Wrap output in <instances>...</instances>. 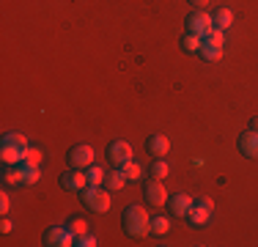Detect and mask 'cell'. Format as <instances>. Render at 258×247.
Wrapping results in <instances>:
<instances>
[{
  "label": "cell",
  "mask_w": 258,
  "mask_h": 247,
  "mask_svg": "<svg viewBox=\"0 0 258 247\" xmlns=\"http://www.w3.org/2000/svg\"><path fill=\"white\" fill-rule=\"evenodd\" d=\"M39 178H41L39 165H25V162L11 165V170L3 173V181L6 184H22V187H30V184H36Z\"/></svg>",
  "instance_id": "3"
},
{
  "label": "cell",
  "mask_w": 258,
  "mask_h": 247,
  "mask_svg": "<svg viewBox=\"0 0 258 247\" xmlns=\"http://www.w3.org/2000/svg\"><path fill=\"white\" fill-rule=\"evenodd\" d=\"M146 198H149L151 206H162V203H168V190L162 187L159 178H154V181L146 184Z\"/></svg>",
  "instance_id": "11"
},
{
  "label": "cell",
  "mask_w": 258,
  "mask_h": 247,
  "mask_svg": "<svg viewBox=\"0 0 258 247\" xmlns=\"http://www.w3.org/2000/svg\"><path fill=\"white\" fill-rule=\"evenodd\" d=\"M25 151H28V138L22 132H9L0 143V159L6 165H20L25 162Z\"/></svg>",
  "instance_id": "1"
},
{
  "label": "cell",
  "mask_w": 258,
  "mask_h": 247,
  "mask_svg": "<svg viewBox=\"0 0 258 247\" xmlns=\"http://www.w3.org/2000/svg\"><path fill=\"white\" fill-rule=\"evenodd\" d=\"M107 157H110V162H115L121 168L124 162L132 159V146H129L126 140H115V143H110V148H107Z\"/></svg>",
  "instance_id": "9"
},
{
  "label": "cell",
  "mask_w": 258,
  "mask_h": 247,
  "mask_svg": "<svg viewBox=\"0 0 258 247\" xmlns=\"http://www.w3.org/2000/svg\"><path fill=\"white\" fill-rule=\"evenodd\" d=\"M146 148H149V154H154L157 159H165V154H170V140L157 132V135H151V138L146 140Z\"/></svg>",
  "instance_id": "10"
},
{
  "label": "cell",
  "mask_w": 258,
  "mask_h": 247,
  "mask_svg": "<svg viewBox=\"0 0 258 247\" xmlns=\"http://www.w3.org/2000/svg\"><path fill=\"white\" fill-rule=\"evenodd\" d=\"M124 181H126V176L121 170H110L107 176H104V187H107L110 193H118V190L124 187Z\"/></svg>",
  "instance_id": "15"
},
{
  "label": "cell",
  "mask_w": 258,
  "mask_h": 247,
  "mask_svg": "<svg viewBox=\"0 0 258 247\" xmlns=\"http://www.w3.org/2000/svg\"><path fill=\"white\" fill-rule=\"evenodd\" d=\"M121 173L126 176V181H138V178L143 176V168H140V165L135 162V159H129V162L121 165Z\"/></svg>",
  "instance_id": "17"
},
{
  "label": "cell",
  "mask_w": 258,
  "mask_h": 247,
  "mask_svg": "<svg viewBox=\"0 0 258 247\" xmlns=\"http://www.w3.org/2000/svg\"><path fill=\"white\" fill-rule=\"evenodd\" d=\"M231 22H233L231 9H217V11H214V28L225 30V28H231Z\"/></svg>",
  "instance_id": "18"
},
{
  "label": "cell",
  "mask_w": 258,
  "mask_h": 247,
  "mask_svg": "<svg viewBox=\"0 0 258 247\" xmlns=\"http://www.w3.org/2000/svg\"><path fill=\"white\" fill-rule=\"evenodd\" d=\"M187 217H189V222H192V225L201 228V225H206V222L212 220V209H206V206H201V203H195V206L189 209Z\"/></svg>",
  "instance_id": "14"
},
{
  "label": "cell",
  "mask_w": 258,
  "mask_h": 247,
  "mask_svg": "<svg viewBox=\"0 0 258 247\" xmlns=\"http://www.w3.org/2000/svg\"><path fill=\"white\" fill-rule=\"evenodd\" d=\"M181 47H184V52H201L204 39H201V36H195V33H187V36L181 39Z\"/></svg>",
  "instance_id": "19"
},
{
  "label": "cell",
  "mask_w": 258,
  "mask_h": 247,
  "mask_svg": "<svg viewBox=\"0 0 258 247\" xmlns=\"http://www.w3.org/2000/svg\"><path fill=\"white\" fill-rule=\"evenodd\" d=\"M66 228H69V231L75 233V239H77V236H83V233H88V222H85L83 217H72Z\"/></svg>",
  "instance_id": "22"
},
{
  "label": "cell",
  "mask_w": 258,
  "mask_h": 247,
  "mask_svg": "<svg viewBox=\"0 0 258 247\" xmlns=\"http://www.w3.org/2000/svg\"><path fill=\"white\" fill-rule=\"evenodd\" d=\"M11 228H14V222H11L9 217H3V222H0V231H3V233H9Z\"/></svg>",
  "instance_id": "28"
},
{
  "label": "cell",
  "mask_w": 258,
  "mask_h": 247,
  "mask_svg": "<svg viewBox=\"0 0 258 247\" xmlns=\"http://www.w3.org/2000/svg\"><path fill=\"white\" fill-rule=\"evenodd\" d=\"M121 220H124V231L129 236H146V233L151 231V217L149 212H146L143 206H126L124 214H121Z\"/></svg>",
  "instance_id": "2"
},
{
  "label": "cell",
  "mask_w": 258,
  "mask_h": 247,
  "mask_svg": "<svg viewBox=\"0 0 258 247\" xmlns=\"http://www.w3.org/2000/svg\"><path fill=\"white\" fill-rule=\"evenodd\" d=\"M77 247H96V236H91V233H83V236L75 239Z\"/></svg>",
  "instance_id": "25"
},
{
  "label": "cell",
  "mask_w": 258,
  "mask_h": 247,
  "mask_svg": "<svg viewBox=\"0 0 258 247\" xmlns=\"http://www.w3.org/2000/svg\"><path fill=\"white\" fill-rule=\"evenodd\" d=\"M239 151L250 159H258V132H253V129L244 132L242 138H239Z\"/></svg>",
  "instance_id": "12"
},
{
  "label": "cell",
  "mask_w": 258,
  "mask_h": 247,
  "mask_svg": "<svg viewBox=\"0 0 258 247\" xmlns=\"http://www.w3.org/2000/svg\"><path fill=\"white\" fill-rule=\"evenodd\" d=\"M41 148H30L28 146V151H25V165H41Z\"/></svg>",
  "instance_id": "24"
},
{
  "label": "cell",
  "mask_w": 258,
  "mask_h": 247,
  "mask_svg": "<svg viewBox=\"0 0 258 247\" xmlns=\"http://www.w3.org/2000/svg\"><path fill=\"white\" fill-rule=\"evenodd\" d=\"M168 173H170V168H168V162H165V159H157V162L151 165V176L159 178V181H162V178L168 176Z\"/></svg>",
  "instance_id": "23"
},
{
  "label": "cell",
  "mask_w": 258,
  "mask_h": 247,
  "mask_svg": "<svg viewBox=\"0 0 258 247\" xmlns=\"http://www.w3.org/2000/svg\"><path fill=\"white\" fill-rule=\"evenodd\" d=\"M206 39H209V41H214V44H220V47L225 44V33H223V30H220V28H214L212 33L206 36Z\"/></svg>",
  "instance_id": "26"
},
{
  "label": "cell",
  "mask_w": 258,
  "mask_h": 247,
  "mask_svg": "<svg viewBox=\"0 0 258 247\" xmlns=\"http://www.w3.org/2000/svg\"><path fill=\"white\" fill-rule=\"evenodd\" d=\"M192 206H195V201H192L189 195H184V193H179V195L170 198V212H173L176 217H187Z\"/></svg>",
  "instance_id": "13"
},
{
  "label": "cell",
  "mask_w": 258,
  "mask_h": 247,
  "mask_svg": "<svg viewBox=\"0 0 258 247\" xmlns=\"http://www.w3.org/2000/svg\"><path fill=\"white\" fill-rule=\"evenodd\" d=\"M189 3H192V6H198V9H206V6L212 3V0H189Z\"/></svg>",
  "instance_id": "30"
},
{
  "label": "cell",
  "mask_w": 258,
  "mask_h": 247,
  "mask_svg": "<svg viewBox=\"0 0 258 247\" xmlns=\"http://www.w3.org/2000/svg\"><path fill=\"white\" fill-rule=\"evenodd\" d=\"M187 28H189V33H195V36H201V39H206V36L214 30V17L206 14L204 9H198L195 14H189Z\"/></svg>",
  "instance_id": "5"
},
{
  "label": "cell",
  "mask_w": 258,
  "mask_h": 247,
  "mask_svg": "<svg viewBox=\"0 0 258 247\" xmlns=\"http://www.w3.org/2000/svg\"><path fill=\"white\" fill-rule=\"evenodd\" d=\"M60 184H63L66 190H72V193H83L85 187H88V173L85 170H66V173H60Z\"/></svg>",
  "instance_id": "8"
},
{
  "label": "cell",
  "mask_w": 258,
  "mask_h": 247,
  "mask_svg": "<svg viewBox=\"0 0 258 247\" xmlns=\"http://www.w3.org/2000/svg\"><path fill=\"white\" fill-rule=\"evenodd\" d=\"M250 129H253V132H258V115H255L253 121H250Z\"/></svg>",
  "instance_id": "31"
},
{
  "label": "cell",
  "mask_w": 258,
  "mask_h": 247,
  "mask_svg": "<svg viewBox=\"0 0 258 247\" xmlns=\"http://www.w3.org/2000/svg\"><path fill=\"white\" fill-rule=\"evenodd\" d=\"M198 203H201V206H206V209H214L212 198H198Z\"/></svg>",
  "instance_id": "29"
},
{
  "label": "cell",
  "mask_w": 258,
  "mask_h": 247,
  "mask_svg": "<svg viewBox=\"0 0 258 247\" xmlns=\"http://www.w3.org/2000/svg\"><path fill=\"white\" fill-rule=\"evenodd\" d=\"M85 173H88V187H102V184H104V176H107L102 168H94V165H91Z\"/></svg>",
  "instance_id": "21"
},
{
  "label": "cell",
  "mask_w": 258,
  "mask_h": 247,
  "mask_svg": "<svg viewBox=\"0 0 258 247\" xmlns=\"http://www.w3.org/2000/svg\"><path fill=\"white\" fill-rule=\"evenodd\" d=\"M44 244L47 247H72L75 244V233H72L69 228L55 225V228H50V231L44 233Z\"/></svg>",
  "instance_id": "7"
},
{
  "label": "cell",
  "mask_w": 258,
  "mask_h": 247,
  "mask_svg": "<svg viewBox=\"0 0 258 247\" xmlns=\"http://www.w3.org/2000/svg\"><path fill=\"white\" fill-rule=\"evenodd\" d=\"M69 165L72 168H80V170H88L91 165H94V148L85 146V143L75 146L69 151Z\"/></svg>",
  "instance_id": "6"
},
{
  "label": "cell",
  "mask_w": 258,
  "mask_h": 247,
  "mask_svg": "<svg viewBox=\"0 0 258 247\" xmlns=\"http://www.w3.org/2000/svg\"><path fill=\"white\" fill-rule=\"evenodd\" d=\"M83 201H85V206L88 209H94V212H107L110 209V190L107 187H85L83 190Z\"/></svg>",
  "instance_id": "4"
},
{
  "label": "cell",
  "mask_w": 258,
  "mask_h": 247,
  "mask_svg": "<svg viewBox=\"0 0 258 247\" xmlns=\"http://www.w3.org/2000/svg\"><path fill=\"white\" fill-rule=\"evenodd\" d=\"M9 206H11V201H9V195L3 193V195H0V212L6 214V212H9Z\"/></svg>",
  "instance_id": "27"
},
{
  "label": "cell",
  "mask_w": 258,
  "mask_h": 247,
  "mask_svg": "<svg viewBox=\"0 0 258 247\" xmlns=\"http://www.w3.org/2000/svg\"><path fill=\"white\" fill-rule=\"evenodd\" d=\"M201 55H204L206 60H220V58H223V47H220V44H214V41H209V39H204Z\"/></svg>",
  "instance_id": "16"
},
{
  "label": "cell",
  "mask_w": 258,
  "mask_h": 247,
  "mask_svg": "<svg viewBox=\"0 0 258 247\" xmlns=\"http://www.w3.org/2000/svg\"><path fill=\"white\" fill-rule=\"evenodd\" d=\"M170 231V220L168 217H151V233H157V236H165V233Z\"/></svg>",
  "instance_id": "20"
}]
</instances>
